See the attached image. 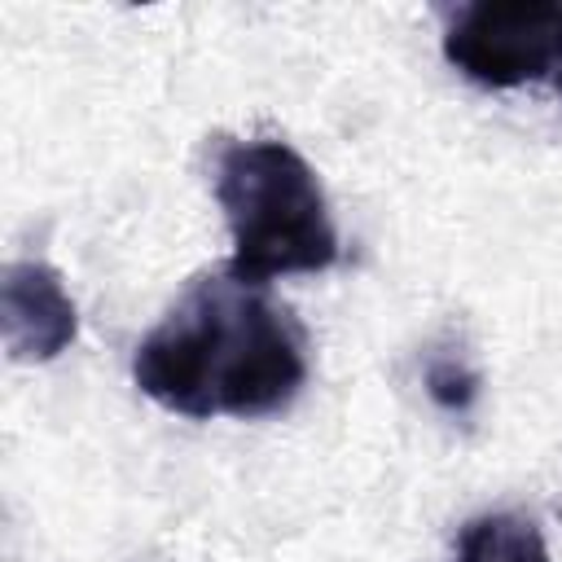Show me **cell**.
I'll list each match as a JSON object with an SVG mask.
<instances>
[{
    "label": "cell",
    "instance_id": "7",
    "mask_svg": "<svg viewBox=\"0 0 562 562\" xmlns=\"http://www.w3.org/2000/svg\"><path fill=\"white\" fill-rule=\"evenodd\" d=\"M553 83H558V92H562V75H558V79H553Z\"/></svg>",
    "mask_w": 562,
    "mask_h": 562
},
{
    "label": "cell",
    "instance_id": "2",
    "mask_svg": "<svg viewBox=\"0 0 562 562\" xmlns=\"http://www.w3.org/2000/svg\"><path fill=\"white\" fill-rule=\"evenodd\" d=\"M215 198L233 233L228 272L268 285L290 272H325L338 259V228L312 162L285 140H224Z\"/></svg>",
    "mask_w": 562,
    "mask_h": 562
},
{
    "label": "cell",
    "instance_id": "5",
    "mask_svg": "<svg viewBox=\"0 0 562 562\" xmlns=\"http://www.w3.org/2000/svg\"><path fill=\"white\" fill-rule=\"evenodd\" d=\"M452 562H553L540 527L522 514H479L457 536Z\"/></svg>",
    "mask_w": 562,
    "mask_h": 562
},
{
    "label": "cell",
    "instance_id": "6",
    "mask_svg": "<svg viewBox=\"0 0 562 562\" xmlns=\"http://www.w3.org/2000/svg\"><path fill=\"white\" fill-rule=\"evenodd\" d=\"M426 395L443 413H465L479 400V373L461 356H430L426 360Z\"/></svg>",
    "mask_w": 562,
    "mask_h": 562
},
{
    "label": "cell",
    "instance_id": "3",
    "mask_svg": "<svg viewBox=\"0 0 562 562\" xmlns=\"http://www.w3.org/2000/svg\"><path fill=\"white\" fill-rule=\"evenodd\" d=\"M443 57L483 88L562 75V0H474L448 18Z\"/></svg>",
    "mask_w": 562,
    "mask_h": 562
},
{
    "label": "cell",
    "instance_id": "4",
    "mask_svg": "<svg viewBox=\"0 0 562 562\" xmlns=\"http://www.w3.org/2000/svg\"><path fill=\"white\" fill-rule=\"evenodd\" d=\"M0 334H4L9 356L22 364L57 360L75 342L79 312H75V299L66 294L57 268H48L44 259H18L4 268Z\"/></svg>",
    "mask_w": 562,
    "mask_h": 562
},
{
    "label": "cell",
    "instance_id": "1",
    "mask_svg": "<svg viewBox=\"0 0 562 562\" xmlns=\"http://www.w3.org/2000/svg\"><path fill=\"white\" fill-rule=\"evenodd\" d=\"M307 378L299 321L237 272L198 277L140 338L132 382L167 413L198 422L285 408Z\"/></svg>",
    "mask_w": 562,
    "mask_h": 562
}]
</instances>
